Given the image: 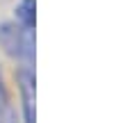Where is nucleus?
<instances>
[{
	"mask_svg": "<svg viewBox=\"0 0 130 123\" xmlns=\"http://www.w3.org/2000/svg\"><path fill=\"white\" fill-rule=\"evenodd\" d=\"M16 82L21 91V110H23V123H37V110H34V71L27 66H21L16 71Z\"/></svg>",
	"mask_w": 130,
	"mask_h": 123,
	"instance_id": "nucleus-2",
	"label": "nucleus"
},
{
	"mask_svg": "<svg viewBox=\"0 0 130 123\" xmlns=\"http://www.w3.org/2000/svg\"><path fill=\"white\" fill-rule=\"evenodd\" d=\"M37 2L34 0H21L16 5V23L25 30H34V21H37Z\"/></svg>",
	"mask_w": 130,
	"mask_h": 123,
	"instance_id": "nucleus-3",
	"label": "nucleus"
},
{
	"mask_svg": "<svg viewBox=\"0 0 130 123\" xmlns=\"http://www.w3.org/2000/svg\"><path fill=\"white\" fill-rule=\"evenodd\" d=\"M7 110H9V96H7V84H5V78H2V71H0V123L5 121Z\"/></svg>",
	"mask_w": 130,
	"mask_h": 123,
	"instance_id": "nucleus-4",
	"label": "nucleus"
},
{
	"mask_svg": "<svg viewBox=\"0 0 130 123\" xmlns=\"http://www.w3.org/2000/svg\"><path fill=\"white\" fill-rule=\"evenodd\" d=\"M0 48L9 57L18 59L23 66L32 68V64H34V30H25L16 21L0 23Z\"/></svg>",
	"mask_w": 130,
	"mask_h": 123,
	"instance_id": "nucleus-1",
	"label": "nucleus"
},
{
	"mask_svg": "<svg viewBox=\"0 0 130 123\" xmlns=\"http://www.w3.org/2000/svg\"><path fill=\"white\" fill-rule=\"evenodd\" d=\"M2 123H18V119H16V112H14L11 107L7 110V114H5V121H2Z\"/></svg>",
	"mask_w": 130,
	"mask_h": 123,
	"instance_id": "nucleus-5",
	"label": "nucleus"
}]
</instances>
